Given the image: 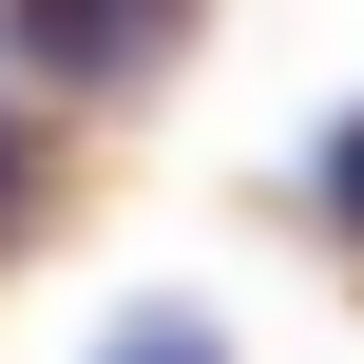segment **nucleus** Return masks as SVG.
<instances>
[{
  "label": "nucleus",
  "mask_w": 364,
  "mask_h": 364,
  "mask_svg": "<svg viewBox=\"0 0 364 364\" xmlns=\"http://www.w3.org/2000/svg\"><path fill=\"white\" fill-rule=\"evenodd\" d=\"M0 19H19V38H38L58 77H134V58H154V38L192 19V0H0Z\"/></svg>",
  "instance_id": "f257e3e1"
},
{
  "label": "nucleus",
  "mask_w": 364,
  "mask_h": 364,
  "mask_svg": "<svg viewBox=\"0 0 364 364\" xmlns=\"http://www.w3.org/2000/svg\"><path fill=\"white\" fill-rule=\"evenodd\" d=\"M96 364H230V346H211L192 307H134V326H115V346H96Z\"/></svg>",
  "instance_id": "f03ea898"
},
{
  "label": "nucleus",
  "mask_w": 364,
  "mask_h": 364,
  "mask_svg": "<svg viewBox=\"0 0 364 364\" xmlns=\"http://www.w3.org/2000/svg\"><path fill=\"white\" fill-rule=\"evenodd\" d=\"M307 192H326V230H364V115L326 134V154H307Z\"/></svg>",
  "instance_id": "7ed1b4c3"
},
{
  "label": "nucleus",
  "mask_w": 364,
  "mask_h": 364,
  "mask_svg": "<svg viewBox=\"0 0 364 364\" xmlns=\"http://www.w3.org/2000/svg\"><path fill=\"white\" fill-rule=\"evenodd\" d=\"M19 173H38V134H19V115H0V230H19Z\"/></svg>",
  "instance_id": "20e7f679"
}]
</instances>
